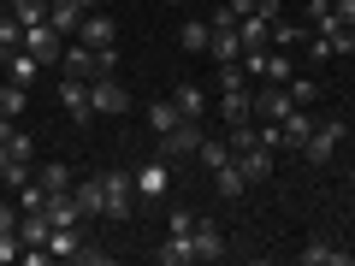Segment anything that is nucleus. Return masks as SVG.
Here are the masks:
<instances>
[{
	"label": "nucleus",
	"mask_w": 355,
	"mask_h": 266,
	"mask_svg": "<svg viewBox=\"0 0 355 266\" xmlns=\"http://www.w3.org/2000/svg\"><path fill=\"white\" fill-rule=\"evenodd\" d=\"M284 89H291V101H296V107H314V101H320V83H314V77H291Z\"/></svg>",
	"instance_id": "obj_36"
},
{
	"label": "nucleus",
	"mask_w": 355,
	"mask_h": 266,
	"mask_svg": "<svg viewBox=\"0 0 355 266\" xmlns=\"http://www.w3.org/2000/svg\"><path fill=\"white\" fill-rule=\"evenodd\" d=\"M343 136H349V118H338V113H331V118H320V125H314V136L302 142V160L314 166V172H326V166L338 160Z\"/></svg>",
	"instance_id": "obj_1"
},
{
	"label": "nucleus",
	"mask_w": 355,
	"mask_h": 266,
	"mask_svg": "<svg viewBox=\"0 0 355 266\" xmlns=\"http://www.w3.org/2000/svg\"><path fill=\"white\" fill-rule=\"evenodd\" d=\"M113 65H119V48H83V42H71V48L60 53V71H65V77H83V83L107 77Z\"/></svg>",
	"instance_id": "obj_2"
},
{
	"label": "nucleus",
	"mask_w": 355,
	"mask_h": 266,
	"mask_svg": "<svg viewBox=\"0 0 355 266\" xmlns=\"http://www.w3.org/2000/svg\"><path fill=\"white\" fill-rule=\"evenodd\" d=\"M89 107H95V118H101V113H130V89L107 71V77H95V83H89Z\"/></svg>",
	"instance_id": "obj_5"
},
{
	"label": "nucleus",
	"mask_w": 355,
	"mask_h": 266,
	"mask_svg": "<svg viewBox=\"0 0 355 266\" xmlns=\"http://www.w3.org/2000/svg\"><path fill=\"white\" fill-rule=\"evenodd\" d=\"M237 166H243V177H249V184H266V177H272V148H261V142H254V148L237 154Z\"/></svg>",
	"instance_id": "obj_21"
},
{
	"label": "nucleus",
	"mask_w": 355,
	"mask_h": 266,
	"mask_svg": "<svg viewBox=\"0 0 355 266\" xmlns=\"http://www.w3.org/2000/svg\"><path fill=\"white\" fill-rule=\"evenodd\" d=\"M154 260H160V266H190L196 260V237H190V231H172L166 249H154Z\"/></svg>",
	"instance_id": "obj_18"
},
{
	"label": "nucleus",
	"mask_w": 355,
	"mask_h": 266,
	"mask_svg": "<svg viewBox=\"0 0 355 266\" xmlns=\"http://www.w3.org/2000/svg\"><path fill=\"white\" fill-rule=\"evenodd\" d=\"M0 60H6V53H0Z\"/></svg>",
	"instance_id": "obj_49"
},
{
	"label": "nucleus",
	"mask_w": 355,
	"mask_h": 266,
	"mask_svg": "<svg viewBox=\"0 0 355 266\" xmlns=\"http://www.w3.org/2000/svg\"><path fill=\"white\" fill-rule=\"evenodd\" d=\"M296 260H302V266H349L355 254H349V249H338V242H326V237H314L302 254H296Z\"/></svg>",
	"instance_id": "obj_16"
},
{
	"label": "nucleus",
	"mask_w": 355,
	"mask_h": 266,
	"mask_svg": "<svg viewBox=\"0 0 355 266\" xmlns=\"http://www.w3.org/2000/svg\"><path fill=\"white\" fill-rule=\"evenodd\" d=\"M0 53H6V60H0V71H6V77H12V83H36V71H42V60H36V53H24V48H0Z\"/></svg>",
	"instance_id": "obj_14"
},
{
	"label": "nucleus",
	"mask_w": 355,
	"mask_h": 266,
	"mask_svg": "<svg viewBox=\"0 0 355 266\" xmlns=\"http://www.w3.org/2000/svg\"><path fill=\"white\" fill-rule=\"evenodd\" d=\"M6 160H12V148H6V142H0V172H6Z\"/></svg>",
	"instance_id": "obj_45"
},
{
	"label": "nucleus",
	"mask_w": 355,
	"mask_h": 266,
	"mask_svg": "<svg viewBox=\"0 0 355 266\" xmlns=\"http://www.w3.org/2000/svg\"><path fill=\"white\" fill-rule=\"evenodd\" d=\"M219 113H225V125H249L254 118V89H219Z\"/></svg>",
	"instance_id": "obj_11"
},
{
	"label": "nucleus",
	"mask_w": 355,
	"mask_h": 266,
	"mask_svg": "<svg viewBox=\"0 0 355 266\" xmlns=\"http://www.w3.org/2000/svg\"><path fill=\"white\" fill-rule=\"evenodd\" d=\"M207 42H214V24H207V18H184V24H178V48L207 53Z\"/></svg>",
	"instance_id": "obj_22"
},
{
	"label": "nucleus",
	"mask_w": 355,
	"mask_h": 266,
	"mask_svg": "<svg viewBox=\"0 0 355 266\" xmlns=\"http://www.w3.org/2000/svg\"><path fill=\"white\" fill-rule=\"evenodd\" d=\"M36 184H42V190H48V195H65V190H71V184H77V177H71V166L48 160V166H42V172H36Z\"/></svg>",
	"instance_id": "obj_27"
},
{
	"label": "nucleus",
	"mask_w": 355,
	"mask_h": 266,
	"mask_svg": "<svg viewBox=\"0 0 355 266\" xmlns=\"http://www.w3.org/2000/svg\"><path fill=\"white\" fill-rule=\"evenodd\" d=\"M254 113H261L266 125H284V118L296 113L291 89H284V83H261V89H254Z\"/></svg>",
	"instance_id": "obj_7"
},
{
	"label": "nucleus",
	"mask_w": 355,
	"mask_h": 266,
	"mask_svg": "<svg viewBox=\"0 0 355 266\" xmlns=\"http://www.w3.org/2000/svg\"><path fill=\"white\" fill-rule=\"evenodd\" d=\"M6 148H12V154H18V160H30V154H36V142H30V136H24V130H12V142H6Z\"/></svg>",
	"instance_id": "obj_42"
},
{
	"label": "nucleus",
	"mask_w": 355,
	"mask_h": 266,
	"mask_svg": "<svg viewBox=\"0 0 355 266\" xmlns=\"http://www.w3.org/2000/svg\"><path fill=\"white\" fill-rule=\"evenodd\" d=\"M308 18H314V36H331V30H343V24H338V12H331V0H308Z\"/></svg>",
	"instance_id": "obj_33"
},
{
	"label": "nucleus",
	"mask_w": 355,
	"mask_h": 266,
	"mask_svg": "<svg viewBox=\"0 0 355 266\" xmlns=\"http://www.w3.org/2000/svg\"><path fill=\"white\" fill-rule=\"evenodd\" d=\"M237 36H243V53H261V48H272V18H261V12L237 18Z\"/></svg>",
	"instance_id": "obj_13"
},
{
	"label": "nucleus",
	"mask_w": 355,
	"mask_h": 266,
	"mask_svg": "<svg viewBox=\"0 0 355 266\" xmlns=\"http://www.w3.org/2000/svg\"><path fill=\"white\" fill-rule=\"evenodd\" d=\"M130 177H137V202H166V190H172V160L154 154V160H142Z\"/></svg>",
	"instance_id": "obj_4"
},
{
	"label": "nucleus",
	"mask_w": 355,
	"mask_h": 266,
	"mask_svg": "<svg viewBox=\"0 0 355 266\" xmlns=\"http://www.w3.org/2000/svg\"><path fill=\"white\" fill-rule=\"evenodd\" d=\"M0 48H24V24L12 12H0Z\"/></svg>",
	"instance_id": "obj_37"
},
{
	"label": "nucleus",
	"mask_w": 355,
	"mask_h": 266,
	"mask_svg": "<svg viewBox=\"0 0 355 266\" xmlns=\"http://www.w3.org/2000/svg\"><path fill=\"white\" fill-rule=\"evenodd\" d=\"M202 148V118H178V130L160 136V160H178V154H196Z\"/></svg>",
	"instance_id": "obj_10"
},
{
	"label": "nucleus",
	"mask_w": 355,
	"mask_h": 266,
	"mask_svg": "<svg viewBox=\"0 0 355 266\" xmlns=\"http://www.w3.org/2000/svg\"><path fill=\"white\" fill-rule=\"evenodd\" d=\"M42 213H48V225H65V231H77L83 207H77V202H71V190H65V195H48V207H42Z\"/></svg>",
	"instance_id": "obj_23"
},
{
	"label": "nucleus",
	"mask_w": 355,
	"mask_h": 266,
	"mask_svg": "<svg viewBox=\"0 0 355 266\" xmlns=\"http://www.w3.org/2000/svg\"><path fill=\"white\" fill-rule=\"evenodd\" d=\"M178 118H184V113H178L172 101H148V130H154V136H166V130H178Z\"/></svg>",
	"instance_id": "obj_29"
},
{
	"label": "nucleus",
	"mask_w": 355,
	"mask_h": 266,
	"mask_svg": "<svg viewBox=\"0 0 355 266\" xmlns=\"http://www.w3.org/2000/svg\"><path fill=\"white\" fill-rule=\"evenodd\" d=\"M18 219H24V213H18V202H0V231H12Z\"/></svg>",
	"instance_id": "obj_43"
},
{
	"label": "nucleus",
	"mask_w": 355,
	"mask_h": 266,
	"mask_svg": "<svg viewBox=\"0 0 355 266\" xmlns=\"http://www.w3.org/2000/svg\"><path fill=\"white\" fill-rule=\"evenodd\" d=\"M349 254H355V249H349Z\"/></svg>",
	"instance_id": "obj_50"
},
{
	"label": "nucleus",
	"mask_w": 355,
	"mask_h": 266,
	"mask_svg": "<svg viewBox=\"0 0 355 266\" xmlns=\"http://www.w3.org/2000/svg\"><path fill=\"white\" fill-rule=\"evenodd\" d=\"M172 6H190V0H172Z\"/></svg>",
	"instance_id": "obj_47"
},
{
	"label": "nucleus",
	"mask_w": 355,
	"mask_h": 266,
	"mask_svg": "<svg viewBox=\"0 0 355 266\" xmlns=\"http://www.w3.org/2000/svg\"><path fill=\"white\" fill-rule=\"evenodd\" d=\"M166 231H196V213H190V207H172V219H166Z\"/></svg>",
	"instance_id": "obj_39"
},
{
	"label": "nucleus",
	"mask_w": 355,
	"mask_h": 266,
	"mask_svg": "<svg viewBox=\"0 0 355 266\" xmlns=\"http://www.w3.org/2000/svg\"><path fill=\"white\" fill-rule=\"evenodd\" d=\"M349 190H355V166H349Z\"/></svg>",
	"instance_id": "obj_46"
},
{
	"label": "nucleus",
	"mask_w": 355,
	"mask_h": 266,
	"mask_svg": "<svg viewBox=\"0 0 355 266\" xmlns=\"http://www.w3.org/2000/svg\"><path fill=\"white\" fill-rule=\"evenodd\" d=\"M349 219H355V207H349Z\"/></svg>",
	"instance_id": "obj_48"
},
{
	"label": "nucleus",
	"mask_w": 355,
	"mask_h": 266,
	"mask_svg": "<svg viewBox=\"0 0 355 266\" xmlns=\"http://www.w3.org/2000/svg\"><path fill=\"white\" fill-rule=\"evenodd\" d=\"M272 36H279V48H296V42H302V30H296V24H284V18H279V24H272Z\"/></svg>",
	"instance_id": "obj_40"
},
{
	"label": "nucleus",
	"mask_w": 355,
	"mask_h": 266,
	"mask_svg": "<svg viewBox=\"0 0 355 266\" xmlns=\"http://www.w3.org/2000/svg\"><path fill=\"white\" fill-rule=\"evenodd\" d=\"M225 12H231V18H249V12H254V0H225Z\"/></svg>",
	"instance_id": "obj_44"
},
{
	"label": "nucleus",
	"mask_w": 355,
	"mask_h": 266,
	"mask_svg": "<svg viewBox=\"0 0 355 266\" xmlns=\"http://www.w3.org/2000/svg\"><path fill=\"white\" fill-rule=\"evenodd\" d=\"M214 190H219V202H237V195L249 190V177H243V166H237V154H231L225 166H214Z\"/></svg>",
	"instance_id": "obj_17"
},
{
	"label": "nucleus",
	"mask_w": 355,
	"mask_h": 266,
	"mask_svg": "<svg viewBox=\"0 0 355 266\" xmlns=\"http://www.w3.org/2000/svg\"><path fill=\"white\" fill-rule=\"evenodd\" d=\"M196 160H202L207 172H214V166H225V160H231V142H225V136H202V148H196Z\"/></svg>",
	"instance_id": "obj_32"
},
{
	"label": "nucleus",
	"mask_w": 355,
	"mask_h": 266,
	"mask_svg": "<svg viewBox=\"0 0 355 266\" xmlns=\"http://www.w3.org/2000/svg\"><path fill=\"white\" fill-rule=\"evenodd\" d=\"M196 260H225V231L214 225V219H196Z\"/></svg>",
	"instance_id": "obj_12"
},
{
	"label": "nucleus",
	"mask_w": 355,
	"mask_h": 266,
	"mask_svg": "<svg viewBox=\"0 0 355 266\" xmlns=\"http://www.w3.org/2000/svg\"><path fill=\"white\" fill-rule=\"evenodd\" d=\"M60 101H65V113H71L77 130L95 125V107H89V83H83V77H65V71H60Z\"/></svg>",
	"instance_id": "obj_6"
},
{
	"label": "nucleus",
	"mask_w": 355,
	"mask_h": 266,
	"mask_svg": "<svg viewBox=\"0 0 355 266\" xmlns=\"http://www.w3.org/2000/svg\"><path fill=\"white\" fill-rule=\"evenodd\" d=\"M6 12L18 18V24H48V12H53V0H6Z\"/></svg>",
	"instance_id": "obj_25"
},
{
	"label": "nucleus",
	"mask_w": 355,
	"mask_h": 266,
	"mask_svg": "<svg viewBox=\"0 0 355 266\" xmlns=\"http://www.w3.org/2000/svg\"><path fill=\"white\" fill-rule=\"evenodd\" d=\"M71 202L83 207V219H101V207H107V195H101V172L83 177V184H71Z\"/></svg>",
	"instance_id": "obj_20"
},
{
	"label": "nucleus",
	"mask_w": 355,
	"mask_h": 266,
	"mask_svg": "<svg viewBox=\"0 0 355 266\" xmlns=\"http://www.w3.org/2000/svg\"><path fill=\"white\" fill-rule=\"evenodd\" d=\"M331 12H338L343 30H355V0H331Z\"/></svg>",
	"instance_id": "obj_41"
},
{
	"label": "nucleus",
	"mask_w": 355,
	"mask_h": 266,
	"mask_svg": "<svg viewBox=\"0 0 355 266\" xmlns=\"http://www.w3.org/2000/svg\"><path fill=\"white\" fill-rule=\"evenodd\" d=\"M308 136H314V113H308V107H296V113L279 125V148H296V154H302Z\"/></svg>",
	"instance_id": "obj_15"
},
{
	"label": "nucleus",
	"mask_w": 355,
	"mask_h": 266,
	"mask_svg": "<svg viewBox=\"0 0 355 266\" xmlns=\"http://www.w3.org/2000/svg\"><path fill=\"white\" fill-rule=\"evenodd\" d=\"M207 60H243V36H237V24H214V42H207Z\"/></svg>",
	"instance_id": "obj_19"
},
{
	"label": "nucleus",
	"mask_w": 355,
	"mask_h": 266,
	"mask_svg": "<svg viewBox=\"0 0 355 266\" xmlns=\"http://www.w3.org/2000/svg\"><path fill=\"white\" fill-rule=\"evenodd\" d=\"M30 177H36V160H18V154H12V160H6V172H0V184H6V190H24V184H30Z\"/></svg>",
	"instance_id": "obj_30"
},
{
	"label": "nucleus",
	"mask_w": 355,
	"mask_h": 266,
	"mask_svg": "<svg viewBox=\"0 0 355 266\" xmlns=\"http://www.w3.org/2000/svg\"><path fill=\"white\" fill-rule=\"evenodd\" d=\"M291 77H296V60H284V53H266L261 83H291Z\"/></svg>",
	"instance_id": "obj_34"
},
{
	"label": "nucleus",
	"mask_w": 355,
	"mask_h": 266,
	"mask_svg": "<svg viewBox=\"0 0 355 266\" xmlns=\"http://www.w3.org/2000/svg\"><path fill=\"white\" fill-rule=\"evenodd\" d=\"M6 260H24V237H18V225L0 231V266H6Z\"/></svg>",
	"instance_id": "obj_38"
},
{
	"label": "nucleus",
	"mask_w": 355,
	"mask_h": 266,
	"mask_svg": "<svg viewBox=\"0 0 355 266\" xmlns=\"http://www.w3.org/2000/svg\"><path fill=\"white\" fill-rule=\"evenodd\" d=\"M172 107H178L184 118H202V113H207V95H202L196 83H178V89H172Z\"/></svg>",
	"instance_id": "obj_26"
},
{
	"label": "nucleus",
	"mask_w": 355,
	"mask_h": 266,
	"mask_svg": "<svg viewBox=\"0 0 355 266\" xmlns=\"http://www.w3.org/2000/svg\"><path fill=\"white\" fill-rule=\"evenodd\" d=\"M24 53H36L42 65H60V53H65V36L53 24H30L24 30Z\"/></svg>",
	"instance_id": "obj_9"
},
{
	"label": "nucleus",
	"mask_w": 355,
	"mask_h": 266,
	"mask_svg": "<svg viewBox=\"0 0 355 266\" xmlns=\"http://www.w3.org/2000/svg\"><path fill=\"white\" fill-rule=\"evenodd\" d=\"M77 249H83V242H77V231L53 225V237H48V254H53V260H77Z\"/></svg>",
	"instance_id": "obj_31"
},
{
	"label": "nucleus",
	"mask_w": 355,
	"mask_h": 266,
	"mask_svg": "<svg viewBox=\"0 0 355 266\" xmlns=\"http://www.w3.org/2000/svg\"><path fill=\"white\" fill-rule=\"evenodd\" d=\"M24 107H30V89L6 77V83H0V118H18V113H24Z\"/></svg>",
	"instance_id": "obj_28"
},
{
	"label": "nucleus",
	"mask_w": 355,
	"mask_h": 266,
	"mask_svg": "<svg viewBox=\"0 0 355 266\" xmlns=\"http://www.w3.org/2000/svg\"><path fill=\"white\" fill-rule=\"evenodd\" d=\"M12 202H18V213H42V207H48V190H42L36 177H30V184H24V190L12 195Z\"/></svg>",
	"instance_id": "obj_35"
},
{
	"label": "nucleus",
	"mask_w": 355,
	"mask_h": 266,
	"mask_svg": "<svg viewBox=\"0 0 355 266\" xmlns=\"http://www.w3.org/2000/svg\"><path fill=\"white\" fill-rule=\"evenodd\" d=\"M101 195H107L101 219H130V207H137V177L119 172V166H107L101 172Z\"/></svg>",
	"instance_id": "obj_3"
},
{
	"label": "nucleus",
	"mask_w": 355,
	"mask_h": 266,
	"mask_svg": "<svg viewBox=\"0 0 355 266\" xmlns=\"http://www.w3.org/2000/svg\"><path fill=\"white\" fill-rule=\"evenodd\" d=\"M48 24L60 30L65 42L77 36V24H83V6H77V0H53V12H48Z\"/></svg>",
	"instance_id": "obj_24"
},
{
	"label": "nucleus",
	"mask_w": 355,
	"mask_h": 266,
	"mask_svg": "<svg viewBox=\"0 0 355 266\" xmlns=\"http://www.w3.org/2000/svg\"><path fill=\"white\" fill-rule=\"evenodd\" d=\"M71 42H83V48H119V24L95 6V12H83V24H77Z\"/></svg>",
	"instance_id": "obj_8"
}]
</instances>
